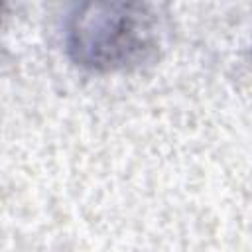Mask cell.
Here are the masks:
<instances>
[{
	"mask_svg": "<svg viewBox=\"0 0 252 252\" xmlns=\"http://www.w3.org/2000/svg\"><path fill=\"white\" fill-rule=\"evenodd\" d=\"M65 45L69 57L85 69L128 71L154 59L159 24L148 4L85 2L67 18Z\"/></svg>",
	"mask_w": 252,
	"mask_h": 252,
	"instance_id": "obj_1",
	"label": "cell"
}]
</instances>
